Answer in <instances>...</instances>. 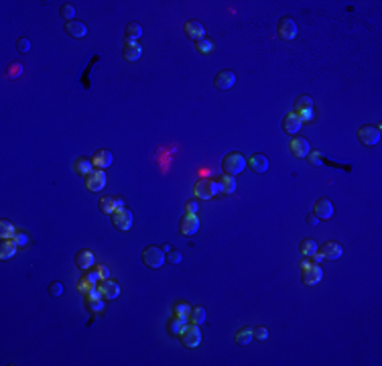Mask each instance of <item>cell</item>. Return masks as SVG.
Returning <instances> with one entry per match:
<instances>
[{
	"label": "cell",
	"instance_id": "6da1fadb",
	"mask_svg": "<svg viewBox=\"0 0 382 366\" xmlns=\"http://www.w3.org/2000/svg\"><path fill=\"white\" fill-rule=\"evenodd\" d=\"M222 169H224L226 175H232V177H236L238 173H242L244 169H246V159H244L242 153L232 151V153L224 155V159H222Z\"/></svg>",
	"mask_w": 382,
	"mask_h": 366
},
{
	"label": "cell",
	"instance_id": "7a4b0ae2",
	"mask_svg": "<svg viewBox=\"0 0 382 366\" xmlns=\"http://www.w3.org/2000/svg\"><path fill=\"white\" fill-rule=\"evenodd\" d=\"M141 259H143V263L148 267V268H161L163 267V263H165V259H167V254L163 252V248L161 246H146V248H143V254H141Z\"/></svg>",
	"mask_w": 382,
	"mask_h": 366
},
{
	"label": "cell",
	"instance_id": "3957f363",
	"mask_svg": "<svg viewBox=\"0 0 382 366\" xmlns=\"http://www.w3.org/2000/svg\"><path fill=\"white\" fill-rule=\"evenodd\" d=\"M321 279H323V270H321L319 265L309 263V261H303L301 263V281H303V285H309V287H313V285L321 283Z\"/></svg>",
	"mask_w": 382,
	"mask_h": 366
},
{
	"label": "cell",
	"instance_id": "277c9868",
	"mask_svg": "<svg viewBox=\"0 0 382 366\" xmlns=\"http://www.w3.org/2000/svg\"><path fill=\"white\" fill-rule=\"evenodd\" d=\"M179 340H181V344H183L185 348H197V346H199V342H201L199 325L187 321V323L183 325L181 334H179Z\"/></svg>",
	"mask_w": 382,
	"mask_h": 366
},
{
	"label": "cell",
	"instance_id": "5b68a950",
	"mask_svg": "<svg viewBox=\"0 0 382 366\" xmlns=\"http://www.w3.org/2000/svg\"><path fill=\"white\" fill-rule=\"evenodd\" d=\"M110 218H112L114 228L120 230V232H128V230L132 228V212L128 208H120V210L112 212Z\"/></svg>",
	"mask_w": 382,
	"mask_h": 366
},
{
	"label": "cell",
	"instance_id": "8992f818",
	"mask_svg": "<svg viewBox=\"0 0 382 366\" xmlns=\"http://www.w3.org/2000/svg\"><path fill=\"white\" fill-rule=\"evenodd\" d=\"M358 141L364 145V146H374L380 143V126H370L366 124L358 130Z\"/></svg>",
	"mask_w": 382,
	"mask_h": 366
},
{
	"label": "cell",
	"instance_id": "52a82bcc",
	"mask_svg": "<svg viewBox=\"0 0 382 366\" xmlns=\"http://www.w3.org/2000/svg\"><path fill=\"white\" fill-rule=\"evenodd\" d=\"M295 114L301 118L303 122H311L313 120V100L311 96H299L295 102Z\"/></svg>",
	"mask_w": 382,
	"mask_h": 366
},
{
	"label": "cell",
	"instance_id": "ba28073f",
	"mask_svg": "<svg viewBox=\"0 0 382 366\" xmlns=\"http://www.w3.org/2000/svg\"><path fill=\"white\" fill-rule=\"evenodd\" d=\"M277 35L283 39V41H293L297 37V24L291 17H283L279 21V26H277Z\"/></svg>",
	"mask_w": 382,
	"mask_h": 366
},
{
	"label": "cell",
	"instance_id": "9c48e42d",
	"mask_svg": "<svg viewBox=\"0 0 382 366\" xmlns=\"http://www.w3.org/2000/svg\"><path fill=\"white\" fill-rule=\"evenodd\" d=\"M193 194L199 199H212L215 194H220V185H217V181H199L193 189Z\"/></svg>",
	"mask_w": 382,
	"mask_h": 366
},
{
	"label": "cell",
	"instance_id": "30bf717a",
	"mask_svg": "<svg viewBox=\"0 0 382 366\" xmlns=\"http://www.w3.org/2000/svg\"><path fill=\"white\" fill-rule=\"evenodd\" d=\"M313 214H315L319 220H330L334 216V203L330 201V197L315 199V203H313Z\"/></svg>",
	"mask_w": 382,
	"mask_h": 366
},
{
	"label": "cell",
	"instance_id": "8fae6325",
	"mask_svg": "<svg viewBox=\"0 0 382 366\" xmlns=\"http://www.w3.org/2000/svg\"><path fill=\"white\" fill-rule=\"evenodd\" d=\"M179 230L183 236H193L197 230H199V220L195 214H185L181 218V224H179Z\"/></svg>",
	"mask_w": 382,
	"mask_h": 366
},
{
	"label": "cell",
	"instance_id": "7c38bea8",
	"mask_svg": "<svg viewBox=\"0 0 382 366\" xmlns=\"http://www.w3.org/2000/svg\"><path fill=\"white\" fill-rule=\"evenodd\" d=\"M289 148H291V153H293L297 159H305V157L311 153L309 141L303 139V137H295V139L289 143Z\"/></svg>",
	"mask_w": 382,
	"mask_h": 366
},
{
	"label": "cell",
	"instance_id": "4fadbf2b",
	"mask_svg": "<svg viewBox=\"0 0 382 366\" xmlns=\"http://www.w3.org/2000/svg\"><path fill=\"white\" fill-rule=\"evenodd\" d=\"M86 185H88L90 192H100V189H104V185H106V175H104V171L94 169L90 175H86Z\"/></svg>",
	"mask_w": 382,
	"mask_h": 366
},
{
	"label": "cell",
	"instance_id": "5bb4252c",
	"mask_svg": "<svg viewBox=\"0 0 382 366\" xmlns=\"http://www.w3.org/2000/svg\"><path fill=\"white\" fill-rule=\"evenodd\" d=\"M183 31L185 35L191 39V41H201V39H206V29H203V24L199 21H187L185 26H183Z\"/></svg>",
	"mask_w": 382,
	"mask_h": 366
},
{
	"label": "cell",
	"instance_id": "9a60e30c",
	"mask_svg": "<svg viewBox=\"0 0 382 366\" xmlns=\"http://www.w3.org/2000/svg\"><path fill=\"white\" fill-rule=\"evenodd\" d=\"M214 84H215L217 90H230V88H234V84H236V73L230 72V70H224V72H220V73L215 75Z\"/></svg>",
	"mask_w": 382,
	"mask_h": 366
},
{
	"label": "cell",
	"instance_id": "2e32d148",
	"mask_svg": "<svg viewBox=\"0 0 382 366\" xmlns=\"http://www.w3.org/2000/svg\"><path fill=\"white\" fill-rule=\"evenodd\" d=\"M112 161H114V157H112V153L108 151V148H100V151H96V155H94V159H92L94 167L100 169V171H104V169L110 167Z\"/></svg>",
	"mask_w": 382,
	"mask_h": 366
},
{
	"label": "cell",
	"instance_id": "e0dca14e",
	"mask_svg": "<svg viewBox=\"0 0 382 366\" xmlns=\"http://www.w3.org/2000/svg\"><path fill=\"white\" fill-rule=\"evenodd\" d=\"M301 126H303V120L299 118L295 112L285 114V118H283V130L286 134H297L299 130H301Z\"/></svg>",
	"mask_w": 382,
	"mask_h": 366
},
{
	"label": "cell",
	"instance_id": "ac0fdd59",
	"mask_svg": "<svg viewBox=\"0 0 382 366\" xmlns=\"http://www.w3.org/2000/svg\"><path fill=\"white\" fill-rule=\"evenodd\" d=\"M98 291H100L102 297H106V299H116V297L120 295V287L110 279H102L98 283Z\"/></svg>",
	"mask_w": 382,
	"mask_h": 366
},
{
	"label": "cell",
	"instance_id": "d6986e66",
	"mask_svg": "<svg viewBox=\"0 0 382 366\" xmlns=\"http://www.w3.org/2000/svg\"><path fill=\"white\" fill-rule=\"evenodd\" d=\"M317 252L327 261H337L339 256H342L344 248H342V244H337V242H325L321 246V250H317Z\"/></svg>",
	"mask_w": 382,
	"mask_h": 366
},
{
	"label": "cell",
	"instance_id": "ffe728a7",
	"mask_svg": "<svg viewBox=\"0 0 382 366\" xmlns=\"http://www.w3.org/2000/svg\"><path fill=\"white\" fill-rule=\"evenodd\" d=\"M65 33L72 39H84L88 35V26L81 21H70V23H65Z\"/></svg>",
	"mask_w": 382,
	"mask_h": 366
},
{
	"label": "cell",
	"instance_id": "44dd1931",
	"mask_svg": "<svg viewBox=\"0 0 382 366\" xmlns=\"http://www.w3.org/2000/svg\"><path fill=\"white\" fill-rule=\"evenodd\" d=\"M120 208H126L122 197H102L100 199V212H104L108 216H110L112 212H116V210H120Z\"/></svg>",
	"mask_w": 382,
	"mask_h": 366
},
{
	"label": "cell",
	"instance_id": "7402d4cb",
	"mask_svg": "<svg viewBox=\"0 0 382 366\" xmlns=\"http://www.w3.org/2000/svg\"><path fill=\"white\" fill-rule=\"evenodd\" d=\"M122 55H124L126 61H139L143 57V47L134 41H126L124 43V49H122Z\"/></svg>",
	"mask_w": 382,
	"mask_h": 366
},
{
	"label": "cell",
	"instance_id": "603a6c76",
	"mask_svg": "<svg viewBox=\"0 0 382 366\" xmlns=\"http://www.w3.org/2000/svg\"><path fill=\"white\" fill-rule=\"evenodd\" d=\"M75 265H77V268H81V270H90V268H94V265H96V259H94V254L90 252V250H79L77 254H75Z\"/></svg>",
	"mask_w": 382,
	"mask_h": 366
},
{
	"label": "cell",
	"instance_id": "cb8c5ba5",
	"mask_svg": "<svg viewBox=\"0 0 382 366\" xmlns=\"http://www.w3.org/2000/svg\"><path fill=\"white\" fill-rule=\"evenodd\" d=\"M246 167H250L254 173H266L268 171V159L264 155H252L246 161Z\"/></svg>",
	"mask_w": 382,
	"mask_h": 366
},
{
	"label": "cell",
	"instance_id": "d4e9b609",
	"mask_svg": "<svg viewBox=\"0 0 382 366\" xmlns=\"http://www.w3.org/2000/svg\"><path fill=\"white\" fill-rule=\"evenodd\" d=\"M17 250H19V244L12 238L10 240H2V244H0V259L8 261V259H12V256L17 254Z\"/></svg>",
	"mask_w": 382,
	"mask_h": 366
},
{
	"label": "cell",
	"instance_id": "484cf974",
	"mask_svg": "<svg viewBox=\"0 0 382 366\" xmlns=\"http://www.w3.org/2000/svg\"><path fill=\"white\" fill-rule=\"evenodd\" d=\"M73 171L79 173V175H90L94 171V163L92 159H86V157H79L73 161Z\"/></svg>",
	"mask_w": 382,
	"mask_h": 366
},
{
	"label": "cell",
	"instance_id": "4316f807",
	"mask_svg": "<svg viewBox=\"0 0 382 366\" xmlns=\"http://www.w3.org/2000/svg\"><path fill=\"white\" fill-rule=\"evenodd\" d=\"M124 37H126V41H134V43H139V39L143 37V26L139 23H128L126 29H124Z\"/></svg>",
	"mask_w": 382,
	"mask_h": 366
},
{
	"label": "cell",
	"instance_id": "83f0119b",
	"mask_svg": "<svg viewBox=\"0 0 382 366\" xmlns=\"http://www.w3.org/2000/svg\"><path fill=\"white\" fill-rule=\"evenodd\" d=\"M217 185H220V192L222 194H234L236 192V179L232 177V175H222L220 179H217Z\"/></svg>",
	"mask_w": 382,
	"mask_h": 366
},
{
	"label": "cell",
	"instance_id": "f1b7e54d",
	"mask_svg": "<svg viewBox=\"0 0 382 366\" xmlns=\"http://www.w3.org/2000/svg\"><path fill=\"white\" fill-rule=\"evenodd\" d=\"M189 314H191V307H189L185 301H177V303L173 305V316L179 317V319H183L185 323L189 321Z\"/></svg>",
	"mask_w": 382,
	"mask_h": 366
},
{
	"label": "cell",
	"instance_id": "f546056e",
	"mask_svg": "<svg viewBox=\"0 0 382 366\" xmlns=\"http://www.w3.org/2000/svg\"><path fill=\"white\" fill-rule=\"evenodd\" d=\"M299 248H301L303 256H313V254H315V252L319 250L317 242L313 240V238H305V240H301V244H299Z\"/></svg>",
	"mask_w": 382,
	"mask_h": 366
},
{
	"label": "cell",
	"instance_id": "4dcf8cb0",
	"mask_svg": "<svg viewBox=\"0 0 382 366\" xmlns=\"http://www.w3.org/2000/svg\"><path fill=\"white\" fill-rule=\"evenodd\" d=\"M183 325H185V321L183 319H179V317H171L169 321H167V332H169V336H175V338H179V334H181V330H183Z\"/></svg>",
	"mask_w": 382,
	"mask_h": 366
},
{
	"label": "cell",
	"instance_id": "1f68e13d",
	"mask_svg": "<svg viewBox=\"0 0 382 366\" xmlns=\"http://www.w3.org/2000/svg\"><path fill=\"white\" fill-rule=\"evenodd\" d=\"M252 328H242V330H238L236 332V344H240V346H248L250 342H252Z\"/></svg>",
	"mask_w": 382,
	"mask_h": 366
},
{
	"label": "cell",
	"instance_id": "d6a6232c",
	"mask_svg": "<svg viewBox=\"0 0 382 366\" xmlns=\"http://www.w3.org/2000/svg\"><path fill=\"white\" fill-rule=\"evenodd\" d=\"M206 319H208L206 309H203V307H191V314H189V321H191V323L201 325Z\"/></svg>",
	"mask_w": 382,
	"mask_h": 366
},
{
	"label": "cell",
	"instance_id": "836d02e7",
	"mask_svg": "<svg viewBox=\"0 0 382 366\" xmlns=\"http://www.w3.org/2000/svg\"><path fill=\"white\" fill-rule=\"evenodd\" d=\"M15 234H17V228L12 226L8 220H2V222H0V236H2V240L15 238Z\"/></svg>",
	"mask_w": 382,
	"mask_h": 366
},
{
	"label": "cell",
	"instance_id": "e575fe53",
	"mask_svg": "<svg viewBox=\"0 0 382 366\" xmlns=\"http://www.w3.org/2000/svg\"><path fill=\"white\" fill-rule=\"evenodd\" d=\"M86 307L92 311V314H100L104 309V299L102 297H86Z\"/></svg>",
	"mask_w": 382,
	"mask_h": 366
},
{
	"label": "cell",
	"instance_id": "d590c367",
	"mask_svg": "<svg viewBox=\"0 0 382 366\" xmlns=\"http://www.w3.org/2000/svg\"><path fill=\"white\" fill-rule=\"evenodd\" d=\"M307 161L311 163V167H323L325 165V157L321 155V151H311L307 155Z\"/></svg>",
	"mask_w": 382,
	"mask_h": 366
},
{
	"label": "cell",
	"instance_id": "8d00e7d4",
	"mask_svg": "<svg viewBox=\"0 0 382 366\" xmlns=\"http://www.w3.org/2000/svg\"><path fill=\"white\" fill-rule=\"evenodd\" d=\"M84 281H88L90 285H94V287H98V283L102 281V275H100V270H98V268H90V270H86V275H84Z\"/></svg>",
	"mask_w": 382,
	"mask_h": 366
},
{
	"label": "cell",
	"instance_id": "74e56055",
	"mask_svg": "<svg viewBox=\"0 0 382 366\" xmlns=\"http://www.w3.org/2000/svg\"><path fill=\"white\" fill-rule=\"evenodd\" d=\"M59 15H61V19L63 21H75V8H73V4H63L61 6V10H59Z\"/></svg>",
	"mask_w": 382,
	"mask_h": 366
},
{
	"label": "cell",
	"instance_id": "f35d334b",
	"mask_svg": "<svg viewBox=\"0 0 382 366\" xmlns=\"http://www.w3.org/2000/svg\"><path fill=\"white\" fill-rule=\"evenodd\" d=\"M195 49L201 53V55H208V53L214 49V43L210 39H201V41H197V43H195Z\"/></svg>",
	"mask_w": 382,
	"mask_h": 366
},
{
	"label": "cell",
	"instance_id": "ab89813d",
	"mask_svg": "<svg viewBox=\"0 0 382 366\" xmlns=\"http://www.w3.org/2000/svg\"><path fill=\"white\" fill-rule=\"evenodd\" d=\"M12 240L19 244V248H24L26 244H29V234L23 232V230H17V234H15V238H12Z\"/></svg>",
	"mask_w": 382,
	"mask_h": 366
},
{
	"label": "cell",
	"instance_id": "60d3db41",
	"mask_svg": "<svg viewBox=\"0 0 382 366\" xmlns=\"http://www.w3.org/2000/svg\"><path fill=\"white\" fill-rule=\"evenodd\" d=\"M49 295L51 297H61L63 295V285H61V281H53L49 285Z\"/></svg>",
	"mask_w": 382,
	"mask_h": 366
},
{
	"label": "cell",
	"instance_id": "b9f144b4",
	"mask_svg": "<svg viewBox=\"0 0 382 366\" xmlns=\"http://www.w3.org/2000/svg\"><path fill=\"white\" fill-rule=\"evenodd\" d=\"M17 49H19V53H29L31 51V41L26 37L17 39Z\"/></svg>",
	"mask_w": 382,
	"mask_h": 366
},
{
	"label": "cell",
	"instance_id": "7bdbcfd3",
	"mask_svg": "<svg viewBox=\"0 0 382 366\" xmlns=\"http://www.w3.org/2000/svg\"><path fill=\"white\" fill-rule=\"evenodd\" d=\"M252 336L256 338V340H266V338H268V330L263 328V325H258V328H252Z\"/></svg>",
	"mask_w": 382,
	"mask_h": 366
},
{
	"label": "cell",
	"instance_id": "ee69618b",
	"mask_svg": "<svg viewBox=\"0 0 382 366\" xmlns=\"http://www.w3.org/2000/svg\"><path fill=\"white\" fill-rule=\"evenodd\" d=\"M167 261H169L171 265H179V263L183 261V256H181L179 250H171V252H167Z\"/></svg>",
	"mask_w": 382,
	"mask_h": 366
},
{
	"label": "cell",
	"instance_id": "f6af8a7d",
	"mask_svg": "<svg viewBox=\"0 0 382 366\" xmlns=\"http://www.w3.org/2000/svg\"><path fill=\"white\" fill-rule=\"evenodd\" d=\"M23 73V65L21 63H12L10 67H8V75L10 77H19Z\"/></svg>",
	"mask_w": 382,
	"mask_h": 366
},
{
	"label": "cell",
	"instance_id": "bcb514c9",
	"mask_svg": "<svg viewBox=\"0 0 382 366\" xmlns=\"http://www.w3.org/2000/svg\"><path fill=\"white\" fill-rule=\"evenodd\" d=\"M197 210H199V203H197L195 199H187V203H185V212H187V214H197Z\"/></svg>",
	"mask_w": 382,
	"mask_h": 366
},
{
	"label": "cell",
	"instance_id": "7dc6e473",
	"mask_svg": "<svg viewBox=\"0 0 382 366\" xmlns=\"http://www.w3.org/2000/svg\"><path fill=\"white\" fill-rule=\"evenodd\" d=\"M98 270H100V275H102V279H110V270H108L104 265H100L98 267Z\"/></svg>",
	"mask_w": 382,
	"mask_h": 366
},
{
	"label": "cell",
	"instance_id": "c3c4849f",
	"mask_svg": "<svg viewBox=\"0 0 382 366\" xmlns=\"http://www.w3.org/2000/svg\"><path fill=\"white\" fill-rule=\"evenodd\" d=\"M307 224H309V226H317V224H319V218H317L315 214H311L309 218H307Z\"/></svg>",
	"mask_w": 382,
	"mask_h": 366
},
{
	"label": "cell",
	"instance_id": "681fc988",
	"mask_svg": "<svg viewBox=\"0 0 382 366\" xmlns=\"http://www.w3.org/2000/svg\"><path fill=\"white\" fill-rule=\"evenodd\" d=\"M323 261V256L319 254V252H315V254H313V263H315V265H319Z\"/></svg>",
	"mask_w": 382,
	"mask_h": 366
},
{
	"label": "cell",
	"instance_id": "f907efd6",
	"mask_svg": "<svg viewBox=\"0 0 382 366\" xmlns=\"http://www.w3.org/2000/svg\"><path fill=\"white\" fill-rule=\"evenodd\" d=\"M161 248H163V252H165V254L173 250V246H171V244H163V246H161Z\"/></svg>",
	"mask_w": 382,
	"mask_h": 366
}]
</instances>
